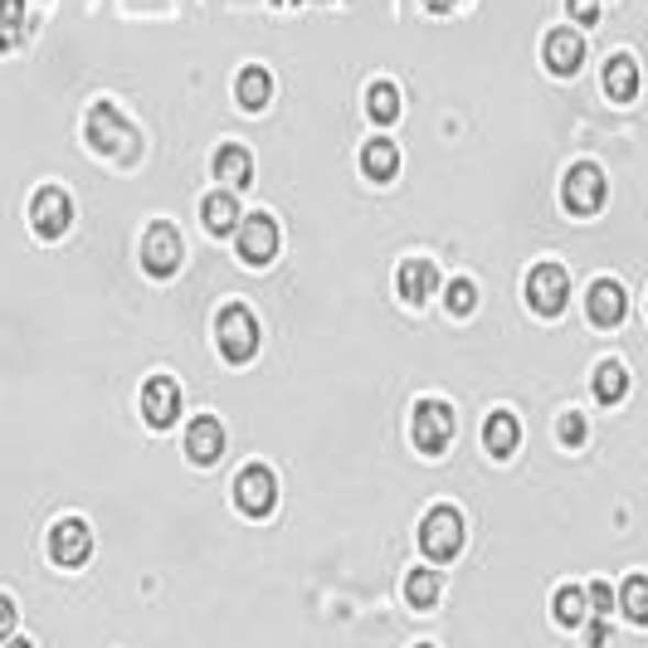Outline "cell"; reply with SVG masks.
Returning <instances> with one entry per match:
<instances>
[{
  "label": "cell",
  "mask_w": 648,
  "mask_h": 648,
  "mask_svg": "<svg viewBox=\"0 0 648 648\" xmlns=\"http://www.w3.org/2000/svg\"><path fill=\"white\" fill-rule=\"evenodd\" d=\"M234 244L249 268H264V264H273V254H278V224H273L268 215H244L234 230Z\"/></svg>",
  "instance_id": "8"
},
{
  "label": "cell",
  "mask_w": 648,
  "mask_h": 648,
  "mask_svg": "<svg viewBox=\"0 0 648 648\" xmlns=\"http://www.w3.org/2000/svg\"><path fill=\"white\" fill-rule=\"evenodd\" d=\"M453 409L443 405V400H419L415 405V443H419V453H429V459H439L443 449L453 443Z\"/></svg>",
  "instance_id": "6"
},
{
  "label": "cell",
  "mask_w": 648,
  "mask_h": 648,
  "mask_svg": "<svg viewBox=\"0 0 648 648\" xmlns=\"http://www.w3.org/2000/svg\"><path fill=\"white\" fill-rule=\"evenodd\" d=\"M619 605L634 624H648V575H629L619 590Z\"/></svg>",
  "instance_id": "27"
},
{
  "label": "cell",
  "mask_w": 648,
  "mask_h": 648,
  "mask_svg": "<svg viewBox=\"0 0 648 648\" xmlns=\"http://www.w3.org/2000/svg\"><path fill=\"white\" fill-rule=\"evenodd\" d=\"M585 312H590V322L595 327H619L624 312H629V298H624V288L614 278H600V283H590Z\"/></svg>",
  "instance_id": "14"
},
{
  "label": "cell",
  "mask_w": 648,
  "mask_h": 648,
  "mask_svg": "<svg viewBox=\"0 0 648 648\" xmlns=\"http://www.w3.org/2000/svg\"><path fill=\"white\" fill-rule=\"evenodd\" d=\"M605 94L614 102H634L639 98V64L629 59V54H614L605 64Z\"/></svg>",
  "instance_id": "20"
},
{
  "label": "cell",
  "mask_w": 648,
  "mask_h": 648,
  "mask_svg": "<svg viewBox=\"0 0 648 648\" xmlns=\"http://www.w3.org/2000/svg\"><path fill=\"white\" fill-rule=\"evenodd\" d=\"M571 6V20H580V25H595L600 20V0H565Z\"/></svg>",
  "instance_id": "32"
},
{
  "label": "cell",
  "mask_w": 648,
  "mask_h": 648,
  "mask_svg": "<svg viewBox=\"0 0 648 648\" xmlns=\"http://www.w3.org/2000/svg\"><path fill=\"white\" fill-rule=\"evenodd\" d=\"M215 341H220V356L230 361V366H244V361L259 356V322L249 307L230 303L220 317H215Z\"/></svg>",
  "instance_id": "2"
},
{
  "label": "cell",
  "mask_w": 648,
  "mask_h": 648,
  "mask_svg": "<svg viewBox=\"0 0 648 648\" xmlns=\"http://www.w3.org/2000/svg\"><path fill=\"white\" fill-rule=\"evenodd\" d=\"M366 112H371L375 122H395V118H400V88H395V84H385V78H381V84H371V94H366Z\"/></svg>",
  "instance_id": "25"
},
{
  "label": "cell",
  "mask_w": 648,
  "mask_h": 648,
  "mask_svg": "<svg viewBox=\"0 0 648 648\" xmlns=\"http://www.w3.org/2000/svg\"><path fill=\"white\" fill-rule=\"evenodd\" d=\"M234 503L244 517H268V512L278 507V477H273L264 463H249V469L234 477Z\"/></svg>",
  "instance_id": "7"
},
{
  "label": "cell",
  "mask_w": 648,
  "mask_h": 648,
  "mask_svg": "<svg viewBox=\"0 0 648 648\" xmlns=\"http://www.w3.org/2000/svg\"><path fill=\"white\" fill-rule=\"evenodd\" d=\"M624 395H629V371H624L619 361H605V366L595 371V400L600 405H619Z\"/></svg>",
  "instance_id": "24"
},
{
  "label": "cell",
  "mask_w": 648,
  "mask_h": 648,
  "mask_svg": "<svg viewBox=\"0 0 648 648\" xmlns=\"http://www.w3.org/2000/svg\"><path fill=\"white\" fill-rule=\"evenodd\" d=\"M30 224L40 239H64L68 224H74V200H68L59 186H44L40 196L30 200Z\"/></svg>",
  "instance_id": "10"
},
{
  "label": "cell",
  "mask_w": 648,
  "mask_h": 648,
  "mask_svg": "<svg viewBox=\"0 0 648 648\" xmlns=\"http://www.w3.org/2000/svg\"><path fill=\"white\" fill-rule=\"evenodd\" d=\"M425 6H429V10H435V15H449V10H453V6H459V0H425Z\"/></svg>",
  "instance_id": "35"
},
{
  "label": "cell",
  "mask_w": 648,
  "mask_h": 648,
  "mask_svg": "<svg viewBox=\"0 0 648 648\" xmlns=\"http://www.w3.org/2000/svg\"><path fill=\"white\" fill-rule=\"evenodd\" d=\"M186 453H190V463H200V469H210V463H220V453H224V425H220V419H210V415L190 419Z\"/></svg>",
  "instance_id": "16"
},
{
  "label": "cell",
  "mask_w": 648,
  "mask_h": 648,
  "mask_svg": "<svg viewBox=\"0 0 648 648\" xmlns=\"http://www.w3.org/2000/svg\"><path fill=\"white\" fill-rule=\"evenodd\" d=\"M585 609H590V595L580 585H565V590H556V619L565 624V629H575L580 619H585Z\"/></svg>",
  "instance_id": "26"
},
{
  "label": "cell",
  "mask_w": 648,
  "mask_h": 648,
  "mask_svg": "<svg viewBox=\"0 0 648 648\" xmlns=\"http://www.w3.org/2000/svg\"><path fill=\"white\" fill-rule=\"evenodd\" d=\"M571 303V278L561 264H537L527 273V307L537 317H561Z\"/></svg>",
  "instance_id": "4"
},
{
  "label": "cell",
  "mask_w": 648,
  "mask_h": 648,
  "mask_svg": "<svg viewBox=\"0 0 648 648\" xmlns=\"http://www.w3.org/2000/svg\"><path fill=\"white\" fill-rule=\"evenodd\" d=\"M580 64H585V40H580L575 30H551L546 34V68H551L556 78L580 74Z\"/></svg>",
  "instance_id": "15"
},
{
  "label": "cell",
  "mask_w": 648,
  "mask_h": 648,
  "mask_svg": "<svg viewBox=\"0 0 648 648\" xmlns=\"http://www.w3.org/2000/svg\"><path fill=\"white\" fill-rule=\"evenodd\" d=\"M585 435H590V429H585V415H575V409L556 419V439H561L565 449H580V443H585Z\"/></svg>",
  "instance_id": "30"
},
{
  "label": "cell",
  "mask_w": 648,
  "mask_h": 648,
  "mask_svg": "<svg viewBox=\"0 0 648 648\" xmlns=\"http://www.w3.org/2000/svg\"><path fill=\"white\" fill-rule=\"evenodd\" d=\"M30 34L25 0H0V50H20Z\"/></svg>",
  "instance_id": "23"
},
{
  "label": "cell",
  "mask_w": 648,
  "mask_h": 648,
  "mask_svg": "<svg viewBox=\"0 0 648 648\" xmlns=\"http://www.w3.org/2000/svg\"><path fill=\"white\" fill-rule=\"evenodd\" d=\"M361 171H366L371 180H395V171H400V146L375 136V142L361 146Z\"/></svg>",
  "instance_id": "21"
},
{
  "label": "cell",
  "mask_w": 648,
  "mask_h": 648,
  "mask_svg": "<svg viewBox=\"0 0 648 648\" xmlns=\"http://www.w3.org/2000/svg\"><path fill=\"white\" fill-rule=\"evenodd\" d=\"M585 595H590V609H595V614H609V609H614V590L605 585V580H595Z\"/></svg>",
  "instance_id": "31"
},
{
  "label": "cell",
  "mask_w": 648,
  "mask_h": 648,
  "mask_svg": "<svg viewBox=\"0 0 648 648\" xmlns=\"http://www.w3.org/2000/svg\"><path fill=\"white\" fill-rule=\"evenodd\" d=\"M395 288H400V298L409 307L429 303L439 293V264H435V259H405L400 273H395Z\"/></svg>",
  "instance_id": "13"
},
{
  "label": "cell",
  "mask_w": 648,
  "mask_h": 648,
  "mask_svg": "<svg viewBox=\"0 0 648 648\" xmlns=\"http://www.w3.org/2000/svg\"><path fill=\"white\" fill-rule=\"evenodd\" d=\"M405 600L415 609H429L439 600V571H409L405 580Z\"/></svg>",
  "instance_id": "28"
},
{
  "label": "cell",
  "mask_w": 648,
  "mask_h": 648,
  "mask_svg": "<svg viewBox=\"0 0 648 648\" xmlns=\"http://www.w3.org/2000/svg\"><path fill=\"white\" fill-rule=\"evenodd\" d=\"M50 556H54V565H64V571H78V565L94 556V531H88V521H84V517L54 521V531H50Z\"/></svg>",
  "instance_id": "9"
},
{
  "label": "cell",
  "mask_w": 648,
  "mask_h": 648,
  "mask_svg": "<svg viewBox=\"0 0 648 648\" xmlns=\"http://www.w3.org/2000/svg\"><path fill=\"white\" fill-rule=\"evenodd\" d=\"M142 415L152 429H171L180 415V385L171 381V375H152V381L142 385Z\"/></svg>",
  "instance_id": "12"
},
{
  "label": "cell",
  "mask_w": 648,
  "mask_h": 648,
  "mask_svg": "<svg viewBox=\"0 0 648 648\" xmlns=\"http://www.w3.org/2000/svg\"><path fill=\"white\" fill-rule=\"evenodd\" d=\"M605 196H609L605 171H600L595 162H575L571 171H565V180H561V205H565L571 215H600V210H605Z\"/></svg>",
  "instance_id": "3"
},
{
  "label": "cell",
  "mask_w": 648,
  "mask_h": 648,
  "mask_svg": "<svg viewBox=\"0 0 648 648\" xmlns=\"http://www.w3.org/2000/svg\"><path fill=\"white\" fill-rule=\"evenodd\" d=\"M585 639H590V644H605V639H609V629H605V624H590Z\"/></svg>",
  "instance_id": "34"
},
{
  "label": "cell",
  "mask_w": 648,
  "mask_h": 648,
  "mask_svg": "<svg viewBox=\"0 0 648 648\" xmlns=\"http://www.w3.org/2000/svg\"><path fill=\"white\" fill-rule=\"evenodd\" d=\"M84 136L98 156H118V162H136V132L128 128L112 102H94L88 108V122H84Z\"/></svg>",
  "instance_id": "1"
},
{
  "label": "cell",
  "mask_w": 648,
  "mask_h": 648,
  "mask_svg": "<svg viewBox=\"0 0 648 648\" xmlns=\"http://www.w3.org/2000/svg\"><path fill=\"white\" fill-rule=\"evenodd\" d=\"M215 180H224L230 190L254 186V162H249V152L239 142H230V146H220V152H215Z\"/></svg>",
  "instance_id": "18"
},
{
  "label": "cell",
  "mask_w": 648,
  "mask_h": 648,
  "mask_svg": "<svg viewBox=\"0 0 648 648\" xmlns=\"http://www.w3.org/2000/svg\"><path fill=\"white\" fill-rule=\"evenodd\" d=\"M473 307H477L473 278H453V283H449V312H453V317H469Z\"/></svg>",
  "instance_id": "29"
},
{
  "label": "cell",
  "mask_w": 648,
  "mask_h": 648,
  "mask_svg": "<svg viewBox=\"0 0 648 648\" xmlns=\"http://www.w3.org/2000/svg\"><path fill=\"white\" fill-rule=\"evenodd\" d=\"M200 220H205V230L210 234H234L239 230V220H244V215H239V200L230 196V190H215V196H205V205H200Z\"/></svg>",
  "instance_id": "19"
},
{
  "label": "cell",
  "mask_w": 648,
  "mask_h": 648,
  "mask_svg": "<svg viewBox=\"0 0 648 648\" xmlns=\"http://www.w3.org/2000/svg\"><path fill=\"white\" fill-rule=\"evenodd\" d=\"M10 634H15V600L0 595V644H6Z\"/></svg>",
  "instance_id": "33"
},
{
  "label": "cell",
  "mask_w": 648,
  "mask_h": 648,
  "mask_svg": "<svg viewBox=\"0 0 648 648\" xmlns=\"http://www.w3.org/2000/svg\"><path fill=\"white\" fill-rule=\"evenodd\" d=\"M273 6H298V0H273Z\"/></svg>",
  "instance_id": "36"
},
{
  "label": "cell",
  "mask_w": 648,
  "mask_h": 648,
  "mask_svg": "<svg viewBox=\"0 0 648 648\" xmlns=\"http://www.w3.org/2000/svg\"><path fill=\"white\" fill-rule=\"evenodd\" d=\"M517 443H521L517 415H507V409H493V415H487V425H483V449L493 453V459H512V453H517Z\"/></svg>",
  "instance_id": "17"
},
{
  "label": "cell",
  "mask_w": 648,
  "mask_h": 648,
  "mask_svg": "<svg viewBox=\"0 0 648 648\" xmlns=\"http://www.w3.org/2000/svg\"><path fill=\"white\" fill-rule=\"evenodd\" d=\"M419 546H425L429 561H453L463 551V517L453 507H435L419 521Z\"/></svg>",
  "instance_id": "5"
},
{
  "label": "cell",
  "mask_w": 648,
  "mask_h": 648,
  "mask_svg": "<svg viewBox=\"0 0 648 648\" xmlns=\"http://www.w3.org/2000/svg\"><path fill=\"white\" fill-rule=\"evenodd\" d=\"M234 98H239V108H244V112H264L268 98H273L268 68H244V74H239V84H234Z\"/></svg>",
  "instance_id": "22"
},
{
  "label": "cell",
  "mask_w": 648,
  "mask_h": 648,
  "mask_svg": "<svg viewBox=\"0 0 648 648\" xmlns=\"http://www.w3.org/2000/svg\"><path fill=\"white\" fill-rule=\"evenodd\" d=\"M180 259H186V244H180V234L171 230V224H152V230L142 234V268L152 273V278H171V273L180 268Z\"/></svg>",
  "instance_id": "11"
}]
</instances>
